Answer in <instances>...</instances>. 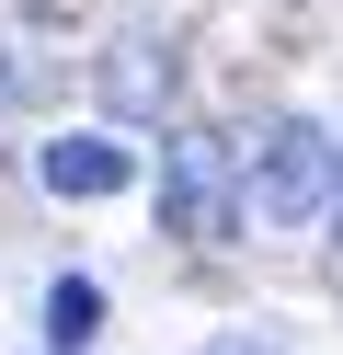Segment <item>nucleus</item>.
I'll return each instance as SVG.
<instances>
[{
  "mask_svg": "<svg viewBox=\"0 0 343 355\" xmlns=\"http://www.w3.org/2000/svg\"><path fill=\"white\" fill-rule=\"evenodd\" d=\"M343 195V138L309 115H274L263 138L240 149V218L252 230H320Z\"/></svg>",
  "mask_w": 343,
  "mask_h": 355,
  "instance_id": "1",
  "label": "nucleus"
},
{
  "mask_svg": "<svg viewBox=\"0 0 343 355\" xmlns=\"http://www.w3.org/2000/svg\"><path fill=\"white\" fill-rule=\"evenodd\" d=\"M160 230L195 241V252H218V241L240 230V138L183 126V138L160 149Z\"/></svg>",
  "mask_w": 343,
  "mask_h": 355,
  "instance_id": "2",
  "label": "nucleus"
},
{
  "mask_svg": "<svg viewBox=\"0 0 343 355\" xmlns=\"http://www.w3.org/2000/svg\"><path fill=\"white\" fill-rule=\"evenodd\" d=\"M172 80H183V58L160 46V35H114V46H103V103H114V115H160Z\"/></svg>",
  "mask_w": 343,
  "mask_h": 355,
  "instance_id": "3",
  "label": "nucleus"
},
{
  "mask_svg": "<svg viewBox=\"0 0 343 355\" xmlns=\"http://www.w3.org/2000/svg\"><path fill=\"white\" fill-rule=\"evenodd\" d=\"M46 195H69V207H103V195H126L137 184V161H126V149H114V138H46Z\"/></svg>",
  "mask_w": 343,
  "mask_h": 355,
  "instance_id": "4",
  "label": "nucleus"
},
{
  "mask_svg": "<svg viewBox=\"0 0 343 355\" xmlns=\"http://www.w3.org/2000/svg\"><path fill=\"white\" fill-rule=\"evenodd\" d=\"M91 332H103V286H91V275H58V286H46V344H58V355H91Z\"/></svg>",
  "mask_w": 343,
  "mask_h": 355,
  "instance_id": "5",
  "label": "nucleus"
},
{
  "mask_svg": "<svg viewBox=\"0 0 343 355\" xmlns=\"http://www.w3.org/2000/svg\"><path fill=\"white\" fill-rule=\"evenodd\" d=\"M206 355H274V344H252V332H229V344H206Z\"/></svg>",
  "mask_w": 343,
  "mask_h": 355,
  "instance_id": "6",
  "label": "nucleus"
},
{
  "mask_svg": "<svg viewBox=\"0 0 343 355\" xmlns=\"http://www.w3.org/2000/svg\"><path fill=\"white\" fill-rule=\"evenodd\" d=\"M0 103H12V46H0Z\"/></svg>",
  "mask_w": 343,
  "mask_h": 355,
  "instance_id": "7",
  "label": "nucleus"
}]
</instances>
